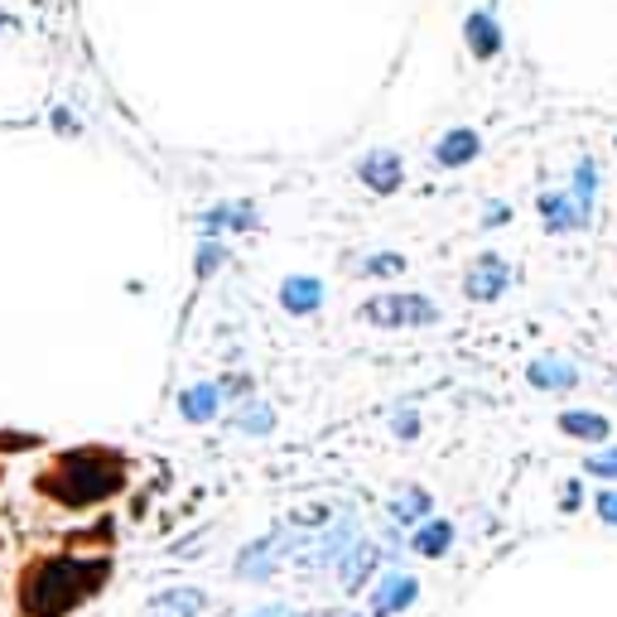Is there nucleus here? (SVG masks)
Wrapping results in <instances>:
<instances>
[{
    "instance_id": "nucleus-1",
    "label": "nucleus",
    "mask_w": 617,
    "mask_h": 617,
    "mask_svg": "<svg viewBox=\"0 0 617 617\" xmlns=\"http://www.w3.org/2000/svg\"><path fill=\"white\" fill-rule=\"evenodd\" d=\"M111 575V559H73L53 555L25 569L20 579V613L25 617H63L73 613L83 599H92Z\"/></svg>"
},
{
    "instance_id": "nucleus-2",
    "label": "nucleus",
    "mask_w": 617,
    "mask_h": 617,
    "mask_svg": "<svg viewBox=\"0 0 617 617\" xmlns=\"http://www.w3.org/2000/svg\"><path fill=\"white\" fill-rule=\"evenodd\" d=\"M121 482H126V468H121L116 454H107V448H77V454H63L39 478V492L63 502V507H92V502L121 492Z\"/></svg>"
},
{
    "instance_id": "nucleus-3",
    "label": "nucleus",
    "mask_w": 617,
    "mask_h": 617,
    "mask_svg": "<svg viewBox=\"0 0 617 617\" xmlns=\"http://www.w3.org/2000/svg\"><path fill=\"white\" fill-rule=\"evenodd\" d=\"M372 323H386V329H400V323H434L440 313H434L430 299L420 295H391V299H372V305L362 309Z\"/></svg>"
},
{
    "instance_id": "nucleus-4",
    "label": "nucleus",
    "mask_w": 617,
    "mask_h": 617,
    "mask_svg": "<svg viewBox=\"0 0 617 617\" xmlns=\"http://www.w3.org/2000/svg\"><path fill=\"white\" fill-rule=\"evenodd\" d=\"M502 289H507V266L497 256H482L468 275V299H497Z\"/></svg>"
},
{
    "instance_id": "nucleus-5",
    "label": "nucleus",
    "mask_w": 617,
    "mask_h": 617,
    "mask_svg": "<svg viewBox=\"0 0 617 617\" xmlns=\"http://www.w3.org/2000/svg\"><path fill=\"white\" fill-rule=\"evenodd\" d=\"M198 613H203V593H194V589L160 593V599L145 608V617H198Z\"/></svg>"
},
{
    "instance_id": "nucleus-6",
    "label": "nucleus",
    "mask_w": 617,
    "mask_h": 617,
    "mask_svg": "<svg viewBox=\"0 0 617 617\" xmlns=\"http://www.w3.org/2000/svg\"><path fill=\"white\" fill-rule=\"evenodd\" d=\"M478 155V136L473 131H448L440 140V150H434V160L444 164V170H458V164H468Z\"/></svg>"
},
{
    "instance_id": "nucleus-7",
    "label": "nucleus",
    "mask_w": 617,
    "mask_h": 617,
    "mask_svg": "<svg viewBox=\"0 0 617 617\" xmlns=\"http://www.w3.org/2000/svg\"><path fill=\"white\" fill-rule=\"evenodd\" d=\"M406 603H415V579H410V575H396V579H386V583L377 589V603H372V608H377V617H386V613H400Z\"/></svg>"
},
{
    "instance_id": "nucleus-8",
    "label": "nucleus",
    "mask_w": 617,
    "mask_h": 617,
    "mask_svg": "<svg viewBox=\"0 0 617 617\" xmlns=\"http://www.w3.org/2000/svg\"><path fill=\"white\" fill-rule=\"evenodd\" d=\"M362 178L377 194H391V188H400V160L396 155H372V160L362 164Z\"/></svg>"
},
{
    "instance_id": "nucleus-9",
    "label": "nucleus",
    "mask_w": 617,
    "mask_h": 617,
    "mask_svg": "<svg viewBox=\"0 0 617 617\" xmlns=\"http://www.w3.org/2000/svg\"><path fill=\"white\" fill-rule=\"evenodd\" d=\"M531 381H535L541 391H559V386H575L579 372H575L569 362H559V357H541V362L531 367Z\"/></svg>"
},
{
    "instance_id": "nucleus-10",
    "label": "nucleus",
    "mask_w": 617,
    "mask_h": 617,
    "mask_svg": "<svg viewBox=\"0 0 617 617\" xmlns=\"http://www.w3.org/2000/svg\"><path fill=\"white\" fill-rule=\"evenodd\" d=\"M541 212H545V227H550V232L583 227L579 208H569V194H545V198H541Z\"/></svg>"
},
{
    "instance_id": "nucleus-11",
    "label": "nucleus",
    "mask_w": 617,
    "mask_h": 617,
    "mask_svg": "<svg viewBox=\"0 0 617 617\" xmlns=\"http://www.w3.org/2000/svg\"><path fill=\"white\" fill-rule=\"evenodd\" d=\"M559 430L575 434V440H608V420H603V415H589V410L559 415Z\"/></svg>"
},
{
    "instance_id": "nucleus-12",
    "label": "nucleus",
    "mask_w": 617,
    "mask_h": 617,
    "mask_svg": "<svg viewBox=\"0 0 617 617\" xmlns=\"http://www.w3.org/2000/svg\"><path fill=\"white\" fill-rule=\"evenodd\" d=\"M372 565H377V545H353V555H343V583L347 589H362L367 575H372Z\"/></svg>"
},
{
    "instance_id": "nucleus-13",
    "label": "nucleus",
    "mask_w": 617,
    "mask_h": 617,
    "mask_svg": "<svg viewBox=\"0 0 617 617\" xmlns=\"http://www.w3.org/2000/svg\"><path fill=\"white\" fill-rule=\"evenodd\" d=\"M280 559H285V545H280V535H275V541H256V545L242 555V575H266V569H275Z\"/></svg>"
},
{
    "instance_id": "nucleus-14",
    "label": "nucleus",
    "mask_w": 617,
    "mask_h": 617,
    "mask_svg": "<svg viewBox=\"0 0 617 617\" xmlns=\"http://www.w3.org/2000/svg\"><path fill=\"white\" fill-rule=\"evenodd\" d=\"M280 299H285V309H289V313H309V309H319L323 289L313 285V280H285V289H280Z\"/></svg>"
},
{
    "instance_id": "nucleus-15",
    "label": "nucleus",
    "mask_w": 617,
    "mask_h": 617,
    "mask_svg": "<svg viewBox=\"0 0 617 617\" xmlns=\"http://www.w3.org/2000/svg\"><path fill=\"white\" fill-rule=\"evenodd\" d=\"M468 44H473L478 59H492V53L502 49V35H497V25H492L488 15H473L468 20Z\"/></svg>"
},
{
    "instance_id": "nucleus-16",
    "label": "nucleus",
    "mask_w": 617,
    "mask_h": 617,
    "mask_svg": "<svg viewBox=\"0 0 617 617\" xmlns=\"http://www.w3.org/2000/svg\"><path fill=\"white\" fill-rule=\"evenodd\" d=\"M448 541H454V526H448V521H434V526H424V531L415 535V550H420V555H444Z\"/></svg>"
},
{
    "instance_id": "nucleus-17",
    "label": "nucleus",
    "mask_w": 617,
    "mask_h": 617,
    "mask_svg": "<svg viewBox=\"0 0 617 617\" xmlns=\"http://www.w3.org/2000/svg\"><path fill=\"white\" fill-rule=\"evenodd\" d=\"M212 410H218V386H194L184 396V415H188V420H208Z\"/></svg>"
},
{
    "instance_id": "nucleus-18",
    "label": "nucleus",
    "mask_w": 617,
    "mask_h": 617,
    "mask_svg": "<svg viewBox=\"0 0 617 617\" xmlns=\"http://www.w3.org/2000/svg\"><path fill=\"white\" fill-rule=\"evenodd\" d=\"M575 208H579V218L589 222V208H593V164L589 160H583L575 174Z\"/></svg>"
},
{
    "instance_id": "nucleus-19",
    "label": "nucleus",
    "mask_w": 617,
    "mask_h": 617,
    "mask_svg": "<svg viewBox=\"0 0 617 617\" xmlns=\"http://www.w3.org/2000/svg\"><path fill=\"white\" fill-rule=\"evenodd\" d=\"M424 511H430V497H424V492H406V497L396 502L400 521H415V516H424Z\"/></svg>"
},
{
    "instance_id": "nucleus-20",
    "label": "nucleus",
    "mask_w": 617,
    "mask_h": 617,
    "mask_svg": "<svg viewBox=\"0 0 617 617\" xmlns=\"http://www.w3.org/2000/svg\"><path fill=\"white\" fill-rule=\"evenodd\" d=\"M583 468H589L593 478H617V454H599V458H589Z\"/></svg>"
},
{
    "instance_id": "nucleus-21",
    "label": "nucleus",
    "mask_w": 617,
    "mask_h": 617,
    "mask_svg": "<svg viewBox=\"0 0 617 617\" xmlns=\"http://www.w3.org/2000/svg\"><path fill=\"white\" fill-rule=\"evenodd\" d=\"M275 424V415L271 410H251V415H242V430H251V434H266Z\"/></svg>"
},
{
    "instance_id": "nucleus-22",
    "label": "nucleus",
    "mask_w": 617,
    "mask_h": 617,
    "mask_svg": "<svg viewBox=\"0 0 617 617\" xmlns=\"http://www.w3.org/2000/svg\"><path fill=\"white\" fill-rule=\"evenodd\" d=\"M400 266H406L400 256H372V261H367V271H372V275H396Z\"/></svg>"
},
{
    "instance_id": "nucleus-23",
    "label": "nucleus",
    "mask_w": 617,
    "mask_h": 617,
    "mask_svg": "<svg viewBox=\"0 0 617 617\" xmlns=\"http://www.w3.org/2000/svg\"><path fill=\"white\" fill-rule=\"evenodd\" d=\"M593 507H599V516L608 526H617V492H599V502H593Z\"/></svg>"
},
{
    "instance_id": "nucleus-24",
    "label": "nucleus",
    "mask_w": 617,
    "mask_h": 617,
    "mask_svg": "<svg viewBox=\"0 0 617 617\" xmlns=\"http://www.w3.org/2000/svg\"><path fill=\"white\" fill-rule=\"evenodd\" d=\"M29 440H0V448H25Z\"/></svg>"
},
{
    "instance_id": "nucleus-25",
    "label": "nucleus",
    "mask_w": 617,
    "mask_h": 617,
    "mask_svg": "<svg viewBox=\"0 0 617 617\" xmlns=\"http://www.w3.org/2000/svg\"><path fill=\"white\" fill-rule=\"evenodd\" d=\"M256 617H289L285 608H271V613H256Z\"/></svg>"
}]
</instances>
